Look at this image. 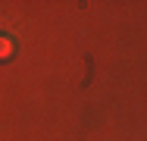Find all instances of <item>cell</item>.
Segmentation results:
<instances>
[{
	"label": "cell",
	"instance_id": "obj_1",
	"mask_svg": "<svg viewBox=\"0 0 147 141\" xmlns=\"http://www.w3.org/2000/svg\"><path fill=\"white\" fill-rule=\"evenodd\" d=\"M9 50H13V41H9V38H0V60L9 56Z\"/></svg>",
	"mask_w": 147,
	"mask_h": 141
}]
</instances>
